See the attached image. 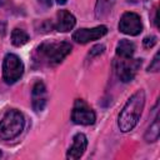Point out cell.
<instances>
[{"label": "cell", "mask_w": 160, "mask_h": 160, "mask_svg": "<svg viewBox=\"0 0 160 160\" xmlns=\"http://www.w3.org/2000/svg\"><path fill=\"white\" fill-rule=\"evenodd\" d=\"M144 105H145V92L144 90H138L135 94L130 96V99L126 101V104L124 105L122 110L119 114L118 125L122 132L131 131L136 126L141 116Z\"/></svg>", "instance_id": "1"}, {"label": "cell", "mask_w": 160, "mask_h": 160, "mask_svg": "<svg viewBox=\"0 0 160 160\" xmlns=\"http://www.w3.org/2000/svg\"><path fill=\"white\" fill-rule=\"evenodd\" d=\"M25 125L24 115L15 109L8 110L0 121V139L12 140L22 131Z\"/></svg>", "instance_id": "2"}, {"label": "cell", "mask_w": 160, "mask_h": 160, "mask_svg": "<svg viewBox=\"0 0 160 160\" xmlns=\"http://www.w3.org/2000/svg\"><path fill=\"white\" fill-rule=\"evenodd\" d=\"M38 50L48 60L49 64H59L71 52V45L66 41L44 42L39 46Z\"/></svg>", "instance_id": "3"}, {"label": "cell", "mask_w": 160, "mask_h": 160, "mask_svg": "<svg viewBox=\"0 0 160 160\" xmlns=\"http://www.w3.org/2000/svg\"><path fill=\"white\" fill-rule=\"evenodd\" d=\"M24 74V64L15 54H6L2 61V78L6 84L16 82Z\"/></svg>", "instance_id": "4"}, {"label": "cell", "mask_w": 160, "mask_h": 160, "mask_svg": "<svg viewBox=\"0 0 160 160\" xmlns=\"http://www.w3.org/2000/svg\"><path fill=\"white\" fill-rule=\"evenodd\" d=\"M141 66V59H121L114 61V68L118 78L122 82H129L134 79L136 71Z\"/></svg>", "instance_id": "5"}, {"label": "cell", "mask_w": 160, "mask_h": 160, "mask_svg": "<svg viewBox=\"0 0 160 160\" xmlns=\"http://www.w3.org/2000/svg\"><path fill=\"white\" fill-rule=\"evenodd\" d=\"M71 120L79 125H92L96 120V115L84 100L78 99L71 111Z\"/></svg>", "instance_id": "6"}, {"label": "cell", "mask_w": 160, "mask_h": 160, "mask_svg": "<svg viewBox=\"0 0 160 160\" xmlns=\"http://www.w3.org/2000/svg\"><path fill=\"white\" fill-rule=\"evenodd\" d=\"M119 30L122 34L126 35H139L142 30V24H141V19L138 14L135 12H125L122 14V16L120 18L119 21Z\"/></svg>", "instance_id": "7"}, {"label": "cell", "mask_w": 160, "mask_h": 160, "mask_svg": "<svg viewBox=\"0 0 160 160\" xmlns=\"http://www.w3.org/2000/svg\"><path fill=\"white\" fill-rule=\"evenodd\" d=\"M108 32V28L105 25H99L91 29H79L76 31H74L72 34V40L79 42V44H86L90 42L92 40H98L100 38H102L105 34Z\"/></svg>", "instance_id": "8"}, {"label": "cell", "mask_w": 160, "mask_h": 160, "mask_svg": "<svg viewBox=\"0 0 160 160\" xmlns=\"http://www.w3.org/2000/svg\"><path fill=\"white\" fill-rule=\"evenodd\" d=\"M86 146H88V139H86V136L82 132L75 134L74 138H72V145L68 150L66 158L69 160H76V159L81 158L82 154L86 150Z\"/></svg>", "instance_id": "9"}, {"label": "cell", "mask_w": 160, "mask_h": 160, "mask_svg": "<svg viewBox=\"0 0 160 160\" xmlns=\"http://www.w3.org/2000/svg\"><path fill=\"white\" fill-rule=\"evenodd\" d=\"M31 102H32V109L36 112H40L44 110L45 104H46V89L44 82L38 81L32 86L31 91Z\"/></svg>", "instance_id": "10"}, {"label": "cell", "mask_w": 160, "mask_h": 160, "mask_svg": "<svg viewBox=\"0 0 160 160\" xmlns=\"http://www.w3.org/2000/svg\"><path fill=\"white\" fill-rule=\"evenodd\" d=\"M76 20L75 16L72 14H70L66 10H60L56 14V30L61 31V32H66L72 30V28L75 26Z\"/></svg>", "instance_id": "11"}, {"label": "cell", "mask_w": 160, "mask_h": 160, "mask_svg": "<svg viewBox=\"0 0 160 160\" xmlns=\"http://www.w3.org/2000/svg\"><path fill=\"white\" fill-rule=\"evenodd\" d=\"M135 52V45L132 41L130 40H120L116 45V55L121 59H129V58H132Z\"/></svg>", "instance_id": "12"}, {"label": "cell", "mask_w": 160, "mask_h": 160, "mask_svg": "<svg viewBox=\"0 0 160 160\" xmlns=\"http://www.w3.org/2000/svg\"><path fill=\"white\" fill-rule=\"evenodd\" d=\"M116 0H98L95 4V16L102 19L110 14Z\"/></svg>", "instance_id": "13"}, {"label": "cell", "mask_w": 160, "mask_h": 160, "mask_svg": "<svg viewBox=\"0 0 160 160\" xmlns=\"http://www.w3.org/2000/svg\"><path fill=\"white\" fill-rule=\"evenodd\" d=\"M29 41V35L22 29H14L11 32V42L15 46H22Z\"/></svg>", "instance_id": "14"}, {"label": "cell", "mask_w": 160, "mask_h": 160, "mask_svg": "<svg viewBox=\"0 0 160 160\" xmlns=\"http://www.w3.org/2000/svg\"><path fill=\"white\" fill-rule=\"evenodd\" d=\"M159 134H160V128H159V119L156 116L154 119L152 124L149 126V129L145 132V140L148 142H154L159 139Z\"/></svg>", "instance_id": "15"}, {"label": "cell", "mask_w": 160, "mask_h": 160, "mask_svg": "<svg viewBox=\"0 0 160 160\" xmlns=\"http://www.w3.org/2000/svg\"><path fill=\"white\" fill-rule=\"evenodd\" d=\"M159 70H160V60H159V52H156L154 59H152V61H151V64H150V66H149V71L156 72Z\"/></svg>", "instance_id": "16"}, {"label": "cell", "mask_w": 160, "mask_h": 160, "mask_svg": "<svg viewBox=\"0 0 160 160\" xmlns=\"http://www.w3.org/2000/svg\"><path fill=\"white\" fill-rule=\"evenodd\" d=\"M104 50H105V46H104V45H95V46H94V48L90 50L89 56L100 55V54H102V52H104Z\"/></svg>", "instance_id": "17"}, {"label": "cell", "mask_w": 160, "mask_h": 160, "mask_svg": "<svg viewBox=\"0 0 160 160\" xmlns=\"http://www.w3.org/2000/svg\"><path fill=\"white\" fill-rule=\"evenodd\" d=\"M142 42H144V46H145V48H152V46L156 44V38H155L154 35L146 36Z\"/></svg>", "instance_id": "18"}, {"label": "cell", "mask_w": 160, "mask_h": 160, "mask_svg": "<svg viewBox=\"0 0 160 160\" xmlns=\"http://www.w3.org/2000/svg\"><path fill=\"white\" fill-rule=\"evenodd\" d=\"M39 2L41 4V5H44V6H51V0H39Z\"/></svg>", "instance_id": "19"}, {"label": "cell", "mask_w": 160, "mask_h": 160, "mask_svg": "<svg viewBox=\"0 0 160 160\" xmlns=\"http://www.w3.org/2000/svg\"><path fill=\"white\" fill-rule=\"evenodd\" d=\"M56 2H58V4H60V5H62V4H65V2H66V0H56Z\"/></svg>", "instance_id": "20"}, {"label": "cell", "mask_w": 160, "mask_h": 160, "mask_svg": "<svg viewBox=\"0 0 160 160\" xmlns=\"http://www.w3.org/2000/svg\"><path fill=\"white\" fill-rule=\"evenodd\" d=\"M129 2H136V1H139V0H128Z\"/></svg>", "instance_id": "21"}, {"label": "cell", "mask_w": 160, "mask_h": 160, "mask_svg": "<svg viewBox=\"0 0 160 160\" xmlns=\"http://www.w3.org/2000/svg\"><path fill=\"white\" fill-rule=\"evenodd\" d=\"M0 156H1V151H0Z\"/></svg>", "instance_id": "22"}]
</instances>
